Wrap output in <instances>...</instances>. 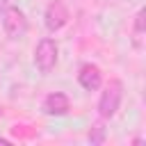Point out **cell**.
Instances as JSON below:
<instances>
[{"instance_id": "1", "label": "cell", "mask_w": 146, "mask_h": 146, "mask_svg": "<svg viewBox=\"0 0 146 146\" xmlns=\"http://www.w3.org/2000/svg\"><path fill=\"white\" fill-rule=\"evenodd\" d=\"M121 100H123V82L121 80H110L105 84V89L100 91V98H98V114H100V119H112L119 112Z\"/></svg>"}, {"instance_id": "8", "label": "cell", "mask_w": 146, "mask_h": 146, "mask_svg": "<svg viewBox=\"0 0 146 146\" xmlns=\"http://www.w3.org/2000/svg\"><path fill=\"white\" fill-rule=\"evenodd\" d=\"M141 34H144V9H139L135 16V36H141Z\"/></svg>"}, {"instance_id": "7", "label": "cell", "mask_w": 146, "mask_h": 146, "mask_svg": "<svg viewBox=\"0 0 146 146\" xmlns=\"http://www.w3.org/2000/svg\"><path fill=\"white\" fill-rule=\"evenodd\" d=\"M105 135H107V130L103 128V123H94L91 130H89V141L91 144H103L105 141Z\"/></svg>"}, {"instance_id": "2", "label": "cell", "mask_w": 146, "mask_h": 146, "mask_svg": "<svg viewBox=\"0 0 146 146\" xmlns=\"http://www.w3.org/2000/svg\"><path fill=\"white\" fill-rule=\"evenodd\" d=\"M57 59H59V46L55 39L50 36H43L36 48H34V64L41 73H50L55 66H57Z\"/></svg>"}, {"instance_id": "9", "label": "cell", "mask_w": 146, "mask_h": 146, "mask_svg": "<svg viewBox=\"0 0 146 146\" xmlns=\"http://www.w3.org/2000/svg\"><path fill=\"white\" fill-rule=\"evenodd\" d=\"M0 144H9V139H5V137H0Z\"/></svg>"}, {"instance_id": "5", "label": "cell", "mask_w": 146, "mask_h": 146, "mask_svg": "<svg viewBox=\"0 0 146 146\" xmlns=\"http://www.w3.org/2000/svg\"><path fill=\"white\" fill-rule=\"evenodd\" d=\"M78 82L84 91H98L103 87V73L96 64H82L78 71Z\"/></svg>"}, {"instance_id": "3", "label": "cell", "mask_w": 146, "mask_h": 146, "mask_svg": "<svg viewBox=\"0 0 146 146\" xmlns=\"http://www.w3.org/2000/svg\"><path fill=\"white\" fill-rule=\"evenodd\" d=\"M2 30H5V34L9 36V39H23L25 34H27V16H25V11L23 9H18V7H7L5 11H2Z\"/></svg>"}, {"instance_id": "6", "label": "cell", "mask_w": 146, "mask_h": 146, "mask_svg": "<svg viewBox=\"0 0 146 146\" xmlns=\"http://www.w3.org/2000/svg\"><path fill=\"white\" fill-rule=\"evenodd\" d=\"M43 112L48 114V116H64V114H68V110H71V100H68V96L66 94H62V91H52V94H48L46 98H43Z\"/></svg>"}, {"instance_id": "4", "label": "cell", "mask_w": 146, "mask_h": 146, "mask_svg": "<svg viewBox=\"0 0 146 146\" xmlns=\"http://www.w3.org/2000/svg\"><path fill=\"white\" fill-rule=\"evenodd\" d=\"M68 18H71V14H68V7L62 2V0H52L48 7H46V11H43V25H46V30L48 32H59L66 23H68Z\"/></svg>"}]
</instances>
